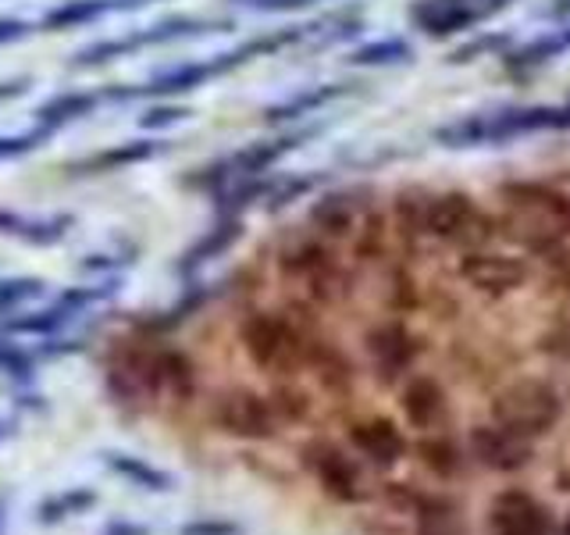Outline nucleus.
<instances>
[{"label":"nucleus","mask_w":570,"mask_h":535,"mask_svg":"<svg viewBox=\"0 0 570 535\" xmlns=\"http://www.w3.org/2000/svg\"><path fill=\"white\" fill-rule=\"evenodd\" d=\"M392 218L403 236L456 250L492 246L495 236H503V218L489 214L478 196L463 189H406L392 201Z\"/></svg>","instance_id":"obj_1"},{"label":"nucleus","mask_w":570,"mask_h":535,"mask_svg":"<svg viewBox=\"0 0 570 535\" xmlns=\"http://www.w3.org/2000/svg\"><path fill=\"white\" fill-rule=\"evenodd\" d=\"M570 129V100L567 104H539V107H510L495 115H474L463 118L450 129H439L435 139L445 147H489V143L521 139L531 133H557Z\"/></svg>","instance_id":"obj_2"},{"label":"nucleus","mask_w":570,"mask_h":535,"mask_svg":"<svg viewBox=\"0 0 570 535\" xmlns=\"http://www.w3.org/2000/svg\"><path fill=\"white\" fill-rule=\"evenodd\" d=\"M560 392L542 379H524L507 386L499 397L492 400V421L507 432L531 439V436H546L560 418Z\"/></svg>","instance_id":"obj_3"},{"label":"nucleus","mask_w":570,"mask_h":535,"mask_svg":"<svg viewBox=\"0 0 570 535\" xmlns=\"http://www.w3.org/2000/svg\"><path fill=\"white\" fill-rule=\"evenodd\" d=\"M499 196L510 207L513 222L560 232L570 240V186L560 178H507Z\"/></svg>","instance_id":"obj_4"},{"label":"nucleus","mask_w":570,"mask_h":535,"mask_svg":"<svg viewBox=\"0 0 570 535\" xmlns=\"http://www.w3.org/2000/svg\"><path fill=\"white\" fill-rule=\"evenodd\" d=\"M243 347L257 368H293L311 357L314 339L282 314H254L243 325Z\"/></svg>","instance_id":"obj_5"},{"label":"nucleus","mask_w":570,"mask_h":535,"mask_svg":"<svg viewBox=\"0 0 570 535\" xmlns=\"http://www.w3.org/2000/svg\"><path fill=\"white\" fill-rule=\"evenodd\" d=\"M460 279L474 285L481 293H492V296H503L517 285H524L528 279V264L524 257L517 254H503V250H492V246H474V250H460Z\"/></svg>","instance_id":"obj_6"},{"label":"nucleus","mask_w":570,"mask_h":535,"mask_svg":"<svg viewBox=\"0 0 570 535\" xmlns=\"http://www.w3.org/2000/svg\"><path fill=\"white\" fill-rule=\"evenodd\" d=\"M510 4L513 0H417V4L410 8V18H414V26L424 36L442 40V36L471 29L481 18H489Z\"/></svg>","instance_id":"obj_7"},{"label":"nucleus","mask_w":570,"mask_h":535,"mask_svg":"<svg viewBox=\"0 0 570 535\" xmlns=\"http://www.w3.org/2000/svg\"><path fill=\"white\" fill-rule=\"evenodd\" d=\"M471 454L478 464H485L492 471H521L531 464V439H521L507 432V428H499L495 421L492 425H481L471 432Z\"/></svg>","instance_id":"obj_8"},{"label":"nucleus","mask_w":570,"mask_h":535,"mask_svg":"<svg viewBox=\"0 0 570 535\" xmlns=\"http://www.w3.org/2000/svg\"><path fill=\"white\" fill-rule=\"evenodd\" d=\"M214 418L232 436H246V439H272L275 436V403H267L254 392H232L218 403Z\"/></svg>","instance_id":"obj_9"},{"label":"nucleus","mask_w":570,"mask_h":535,"mask_svg":"<svg viewBox=\"0 0 570 535\" xmlns=\"http://www.w3.org/2000/svg\"><path fill=\"white\" fill-rule=\"evenodd\" d=\"M417 339L410 335L400 321H385V325L367 332V353L371 364L379 368V374L385 382L400 379L403 371H410V364L417 361Z\"/></svg>","instance_id":"obj_10"},{"label":"nucleus","mask_w":570,"mask_h":535,"mask_svg":"<svg viewBox=\"0 0 570 535\" xmlns=\"http://www.w3.org/2000/svg\"><path fill=\"white\" fill-rule=\"evenodd\" d=\"M492 535H552L549 514L528 493H503L492 504Z\"/></svg>","instance_id":"obj_11"},{"label":"nucleus","mask_w":570,"mask_h":535,"mask_svg":"<svg viewBox=\"0 0 570 535\" xmlns=\"http://www.w3.org/2000/svg\"><path fill=\"white\" fill-rule=\"evenodd\" d=\"M364 211H367V201L361 193H353V189L328 193L311 207V228L317 232V236L332 240V243L350 240L356 232V225H361Z\"/></svg>","instance_id":"obj_12"},{"label":"nucleus","mask_w":570,"mask_h":535,"mask_svg":"<svg viewBox=\"0 0 570 535\" xmlns=\"http://www.w3.org/2000/svg\"><path fill=\"white\" fill-rule=\"evenodd\" d=\"M307 460H311L314 475L321 478V486H325L335 499H346V504L361 499V475H356V464L343 450H335L328 442H314L307 450Z\"/></svg>","instance_id":"obj_13"},{"label":"nucleus","mask_w":570,"mask_h":535,"mask_svg":"<svg viewBox=\"0 0 570 535\" xmlns=\"http://www.w3.org/2000/svg\"><path fill=\"white\" fill-rule=\"evenodd\" d=\"M350 439H353L356 450H361L371 464H379V468H392V464H396L403 457V450H406L400 428L392 425V421H385V418L353 425Z\"/></svg>","instance_id":"obj_14"},{"label":"nucleus","mask_w":570,"mask_h":535,"mask_svg":"<svg viewBox=\"0 0 570 535\" xmlns=\"http://www.w3.org/2000/svg\"><path fill=\"white\" fill-rule=\"evenodd\" d=\"M403 410H406V421L414 428H435L439 418L445 415V392L435 379H414L403 389Z\"/></svg>","instance_id":"obj_15"},{"label":"nucleus","mask_w":570,"mask_h":535,"mask_svg":"<svg viewBox=\"0 0 570 535\" xmlns=\"http://www.w3.org/2000/svg\"><path fill=\"white\" fill-rule=\"evenodd\" d=\"M567 50H570V26L552 29L528 47H517L513 54H507V68H510V76H528V71L549 65L552 58H560Z\"/></svg>","instance_id":"obj_16"},{"label":"nucleus","mask_w":570,"mask_h":535,"mask_svg":"<svg viewBox=\"0 0 570 535\" xmlns=\"http://www.w3.org/2000/svg\"><path fill=\"white\" fill-rule=\"evenodd\" d=\"M343 94H350V82L311 86V89H303V94L289 97V100H285V104H275L272 111H267V121H289V118H303V115L317 111V107L332 104L335 97H343Z\"/></svg>","instance_id":"obj_17"},{"label":"nucleus","mask_w":570,"mask_h":535,"mask_svg":"<svg viewBox=\"0 0 570 535\" xmlns=\"http://www.w3.org/2000/svg\"><path fill=\"white\" fill-rule=\"evenodd\" d=\"M239 236V218L236 214H218V225L210 228V236H204L200 243H196L189 254H186V272L189 268H196V264H204V261H210V257H218L222 250H228V243Z\"/></svg>","instance_id":"obj_18"},{"label":"nucleus","mask_w":570,"mask_h":535,"mask_svg":"<svg viewBox=\"0 0 570 535\" xmlns=\"http://www.w3.org/2000/svg\"><path fill=\"white\" fill-rule=\"evenodd\" d=\"M115 4L111 0H71L65 8H53L47 18H43V29H71L79 22H94L97 14L111 11Z\"/></svg>","instance_id":"obj_19"},{"label":"nucleus","mask_w":570,"mask_h":535,"mask_svg":"<svg viewBox=\"0 0 570 535\" xmlns=\"http://www.w3.org/2000/svg\"><path fill=\"white\" fill-rule=\"evenodd\" d=\"M410 54H414V50H410V43L400 40V36H392V40H374L367 47H356L350 54V61L364 65V68H374V65H400V61L410 58Z\"/></svg>","instance_id":"obj_20"},{"label":"nucleus","mask_w":570,"mask_h":535,"mask_svg":"<svg viewBox=\"0 0 570 535\" xmlns=\"http://www.w3.org/2000/svg\"><path fill=\"white\" fill-rule=\"evenodd\" d=\"M107 464H111L115 471H121V475H129L132 481H139V486H147V489H171V475H165V471H157V468H150V464H142V460H136V457H118V454H107Z\"/></svg>","instance_id":"obj_21"},{"label":"nucleus","mask_w":570,"mask_h":535,"mask_svg":"<svg viewBox=\"0 0 570 535\" xmlns=\"http://www.w3.org/2000/svg\"><path fill=\"white\" fill-rule=\"evenodd\" d=\"M97 504V496L89 493V489H76V493H68V496H53L43 504L40 517L43 522H58V517L65 514H76V510H86V507H94Z\"/></svg>","instance_id":"obj_22"},{"label":"nucleus","mask_w":570,"mask_h":535,"mask_svg":"<svg viewBox=\"0 0 570 535\" xmlns=\"http://www.w3.org/2000/svg\"><path fill=\"white\" fill-rule=\"evenodd\" d=\"M421 457L424 464L432 468L435 475H453L456 471V450H453V442H445V439H424L421 442Z\"/></svg>","instance_id":"obj_23"},{"label":"nucleus","mask_w":570,"mask_h":535,"mask_svg":"<svg viewBox=\"0 0 570 535\" xmlns=\"http://www.w3.org/2000/svg\"><path fill=\"white\" fill-rule=\"evenodd\" d=\"M65 318H68V314H65L61 308H50V311L36 314V318H14L8 329H11V332H53Z\"/></svg>","instance_id":"obj_24"},{"label":"nucleus","mask_w":570,"mask_h":535,"mask_svg":"<svg viewBox=\"0 0 570 535\" xmlns=\"http://www.w3.org/2000/svg\"><path fill=\"white\" fill-rule=\"evenodd\" d=\"M542 261L549 264V272L563 282V290H567V296H570V240H563V243H557L552 250H546Z\"/></svg>","instance_id":"obj_25"},{"label":"nucleus","mask_w":570,"mask_h":535,"mask_svg":"<svg viewBox=\"0 0 570 535\" xmlns=\"http://www.w3.org/2000/svg\"><path fill=\"white\" fill-rule=\"evenodd\" d=\"M503 43H507L503 36H495V32H492V36H481L478 43H474V40H471V43H463V47L453 54V58H456V61H468V58H485V54H492V50H503Z\"/></svg>","instance_id":"obj_26"},{"label":"nucleus","mask_w":570,"mask_h":535,"mask_svg":"<svg viewBox=\"0 0 570 535\" xmlns=\"http://www.w3.org/2000/svg\"><path fill=\"white\" fill-rule=\"evenodd\" d=\"M0 368L18 374V379H29V357L22 350H14V343H0Z\"/></svg>","instance_id":"obj_27"},{"label":"nucleus","mask_w":570,"mask_h":535,"mask_svg":"<svg viewBox=\"0 0 570 535\" xmlns=\"http://www.w3.org/2000/svg\"><path fill=\"white\" fill-rule=\"evenodd\" d=\"M157 147H150V143H136V147H118V150H111V154H104L97 165H129V160H139V157H150Z\"/></svg>","instance_id":"obj_28"},{"label":"nucleus","mask_w":570,"mask_h":535,"mask_svg":"<svg viewBox=\"0 0 570 535\" xmlns=\"http://www.w3.org/2000/svg\"><path fill=\"white\" fill-rule=\"evenodd\" d=\"M183 535H239L232 522H193L183 528Z\"/></svg>","instance_id":"obj_29"},{"label":"nucleus","mask_w":570,"mask_h":535,"mask_svg":"<svg viewBox=\"0 0 570 535\" xmlns=\"http://www.w3.org/2000/svg\"><path fill=\"white\" fill-rule=\"evenodd\" d=\"M36 290H40L36 282H11V290H8V285H0V303H18V300L32 296Z\"/></svg>","instance_id":"obj_30"},{"label":"nucleus","mask_w":570,"mask_h":535,"mask_svg":"<svg viewBox=\"0 0 570 535\" xmlns=\"http://www.w3.org/2000/svg\"><path fill=\"white\" fill-rule=\"evenodd\" d=\"M183 115H186L183 107H157V111H150L147 118H142V125H147V129H157V125H171Z\"/></svg>","instance_id":"obj_31"},{"label":"nucleus","mask_w":570,"mask_h":535,"mask_svg":"<svg viewBox=\"0 0 570 535\" xmlns=\"http://www.w3.org/2000/svg\"><path fill=\"white\" fill-rule=\"evenodd\" d=\"M243 4H254V8H261V11H289V8L314 4V0H243Z\"/></svg>","instance_id":"obj_32"},{"label":"nucleus","mask_w":570,"mask_h":535,"mask_svg":"<svg viewBox=\"0 0 570 535\" xmlns=\"http://www.w3.org/2000/svg\"><path fill=\"white\" fill-rule=\"evenodd\" d=\"M18 36H26V26L22 22H8V18H0V43H8V40H18Z\"/></svg>","instance_id":"obj_33"},{"label":"nucleus","mask_w":570,"mask_h":535,"mask_svg":"<svg viewBox=\"0 0 570 535\" xmlns=\"http://www.w3.org/2000/svg\"><path fill=\"white\" fill-rule=\"evenodd\" d=\"M107 535H150L147 528H139V525H115Z\"/></svg>","instance_id":"obj_34"},{"label":"nucleus","mask_w":570,"mask_h":535,"mask_svg":"<svg viewBox=\"0 0 570 535\" xmlns=\"http://www.w3.org/2000/svg\"><path fill=\"white\" fill-rule=\"evenodd\" d=\"M549 14H552V18H567V14H570V0H552Z\"/></svg>","instance_id":"obj_35"},{"label":"nucleus","mask_w":570,"mask_h":535,"mask_svg":"<svg viewBox=\"0 0 570 535\" xmlns=\"http://www.w3.org/2000/svg\"><path fill=\"white\" fill-rule=\"evenodd\" d=\"M557 535H570V514H567V517H563V525H560V528H557Z\"/></svg>","instance_id":"obj_36"},{"label":"nucleus","mask_w":570,"mask_h":535,"mask_svg":"<svg viewBox=\"0 0 570 535\" xmlns=\"http://www.w3.org/2000/svg\"><path fill=\"white\" fill-rule=\"evenodd\" d=\"M0 510H4V504H0ZM0 525H4V514H0Z\"/></svg>","instance_id":"obj_37"}]
</instances>
